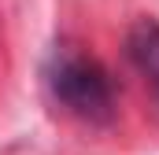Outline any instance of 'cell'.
I'll return each mask as SVG.
<instances>
[{"mask_svg": "<svg viewBox=\"0 0 159 155\" xmlns=\"http://www.w3.org/2000/svg\"><path fill=\"white\" fill-rule=\"evenodd\" d=\"M126 55L137 67V74L148 81V89L159 100V22L156 19H137L126 33Z\"/></svg>", "mask_w": 159, "mask_h": 155, "instance_id": "cell-2", "label": "cell"}, {"mask_svg": "<svg viewBox=\"0 0 159 155\" xmlns=\"http://www.w3.org/2000/svg\"><path fill=\"white\" fill-rule=\"evenodd\" d=\"M48 96L89 126H107L115 118V85L104 63L81 52H56L44 67Z\"/></svg>", "mask_w": 159, "mask_h": 155, "instance_id": "cell-1", "label": "cell"}]
</instances>
